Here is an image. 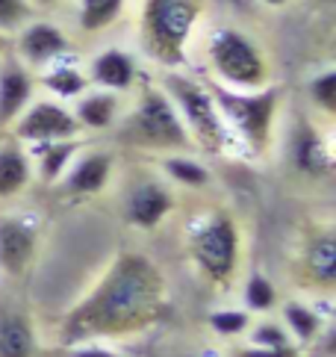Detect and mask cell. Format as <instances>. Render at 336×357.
Masks as SVG:
<instances>
[{"instance_id": "cell-1", "label": "cell", "mask_w": 336, "mask_h": 357, "mask_svg": "<svg viewBox=\"0 0 336 357\" xmlns=\"http://www.w3.org/2000/svg\"><path fill=\"white\" fill-rule=\"evenodd\" d=\"M165 307V278L145 254H121L98 287L62 322V346L119 340L157 322Z\"/></svg>"}, {"instance_id": "cell-2", "label": "cell", "mask_w": 336, "mask_h": 357, "mask_svg": "<svg viewBox=\"0 0 336 357\" xmlns=\"http://www.w3.org/2000/svg\"><path fill=\"white\" fill-rule=\"evenodd\" d=\"M201 12L204 0H142L139 36L145 54L162 68H180Z\"/></svg>"}, {"instance_id": "cell-3", "label": "cell", "mask_w": 336, "mask_h": 357, "mask_svg": "<svg viewBox=\"0 0 336 357\" xmlns=\"http://www.w3.org/2000/svg\"><path fill=\"white\" fill-rule=\"evenodd\" d=\"M206 62L215 80L236 89V92H257L271 80L268 59L263 47L239 27H215L206 39Z\"/></svg>"}, {"instance_id": "cell-4", "label": "cell", "mask_w": 336, "mask_h": 357, "mask_svg": "<svg viewBox=\"0 0 336 357\" xmlns=\"http://www.w3.org/2000/svg\"><path fill=\"white\" fill-rule=\"evenodd\" d=\"M210 92L215 98V107L222 112L224 124L248 142L257 154H263L271 145V133H275V119H277V104L280 92L275 86L257 89V92H236L222 83H210Z\"/></svg>"}, {"instance_id": "cell-5", "label": "cell", "mask_w": 336, "mask_h": 357, "mask_svg": "<svg viewBox=\"0 0 336 357\" xmlns=\"http://www.w3.org/2000/svg\"><path fill=\"white\" fill-rule=\"evenodd\" d=\"M162 89H165V95L171 98V104L177 107L192 142H195L204 154H222L227 145V124L215 107L210 86H201L198 80L171 71L162 80Z\"/></svg>"}, {"instance_id": "cell-6", "label": "cell", "mask_w": 336, "mask_h": 357, "mask_svg": "<svg viewBox=\"0 0 336 357\" xmlns=\"http://www.w3.org/2000/svg\"><path fill=\"white\" fill-rule=\"evenodd\" d=\"M127 133L136 145L148 151H177L180 154V151H189L195 145L165 89L151 83L142 89L133 116L127 119Z\"/></svg>"}, {"instance_id": "cell-7", "label": "cell", "mask_w": 336, "mask_h": 357, "mask_svg": "<svg viewBox=\"0 0 336 357\" xmlns=\"http://www.w3.org/2000/svg\"><path fill=\"white\" fill-rule=\"evenodd\" d=\"M239 227L230 213H213L192 231L189 254L195 266L218 287H227L239 269Z\"/></svg>"}, {"instance_id": "cell-8", "label": "cell", "mask_w": 336, "mask_h": 357, "mask_svg": "<svg viewBox=\"0 0 336 357\" xmlns=\"http://www.w3.org/2000/svg\"><path fill=\"white\" fill-rule=\"evenodd\" d=\"M21 145H45V142H62V139H80V124L68 104L54 100L47 95H36L33 104L15 119V124L6 130Z\"/></svg>"}, {"instance_id": "cell-9", "label": "cell", "mask_w": 336, "mask_h": 357, "mask_svg": "<svg viewBox=\"0 0 336 357\" xmlns=\"http://www.w3.org/2000/svg\"><path fill=\"white\" fill-rule=\"evenodd\" d=\"M42 245L38 215L21 210H0V278L21 280L33 269Z\"/></svg>"}, {"instance_id": "cell-10", "label": "cell", "mask_w": 336, "mask_h": 357, "mask_svg": "<svg viewBox=\"0 0 336 357\" xmlns=\"http://www.w3.org/2000/svg\"><path fill=\"white\" fill-rule=\"evenodd\" d=\"M74 54L71 36L59 27L56 21L36 15L12 36V56L24 62L30 71H42L54 66L56 59H66Z\"/></svg>"}, {"instance_id": "cell-11", "label": "cell", "mask_w": 336, "mask_h": 357, "mask_svg": "<svg viewBox=\"0 0 336 357\" xmlns=\"http://www.w3.org/2000/svg\"><path fill=\"white\" fill-rule=\"evenodd\" d=\"M36 95V71H30L12 54L0 56V133H6L15 124V119L33 104Z\"/></svg>"}, {"instance_id": "cell-12", "label": "cell", "mask_w": 336, "mask_h": 357, "mask_svg": "<svg viewBox=\"0 0 336 357\" xmlns=\"http://www.w3.org/2000/svg\"><path fill=\"white\" fill-rule=\"evenodd\" d=\"M0 357H38L33 313L9 296H0Z\"/></svg>"}, {"instance_id": "cell-13", "label": "cell", "mask_w": 336, "mask_h": 357, "mask_svg": "<svg viewBox=\"0 0 336 357\" xmlns=\"http://www.w3.org/2000/svg\"><path fill=\"white\" fill-rule=\"evenodd\" d=\"M33 181L36 174L27 145H21L9 133H0V204H12L21 198Z\"/></svg>"}, {"instance_id": "cell-14", "label": "cell", "mask_w": 336, "mask_h": 357, "mask_svg": "<svg viewBox=\"0 0 336 357\" xmlns=\"http://www.w3.org/2000/svg\"><path fill=\"white\" fill-rule=\"evenodd\" d=\"M112 177V154L109 151H89V154H77L68 165L66 177L56 183L74 198H89L98 195Z\"/></svg>"}, {"instance_id": "cell-15", "label": "cell", "mask_w": 336, "mask_h": 357, "mask_svg": "<svg viewBox=\"0 0 336 357\" xmlns=\"http://www.w3.org/2000/svg\"><path fill=\"white\" fill-rule=\"evenodd\" d=\"M89 83L107 92H127L136 83V59L121 47H103L86 66Z\"/></svg>"}, {"instance_id": "cell-16", "label": "cell", "mask_w": 336, "mask_h": 357, "mask_svg": "<svg viewBox=\"0 0 336 357\" xmlns=\"http://www.w3.org/2000/svg\"><path fill=\"white\" fill-rule=\"evenodd\" d=\"M174 210V195L168 192V189L157 181H148L136 186L130 198H127V222L139 231H153V227H160L165 222V215Z\"/></svg>"}, {"instance_id": "cell-17", "label": "cell", "mask_w": 336, "mask_h": 357, "mask_svg": "<svg viewBox=\"0 0 336 357\" xmlns=\"http://www.w3.org/2000/svg\"><path fill=\"white\" fill-rule=\"evenodd\" d=\"M71 112L83 133H100L119 121L121 98L119 92H107V89H86V92L71 100Z\"/></svg>"}, {"instance_id": "cell-18", "label": "cell", "mask_w": 336, "mask_h": 357, "mask_svg": "<svg viewBox=\"0 0 336 357\" xmlns=\"http://www.w3.org/2000/svg\"><path fill=\"white\" fill-rule=\"evenodd\" d=\"M301 278L316 289H336V234H319L304 245Z\"/></svg>"}, {"instance_id": "cell-19", "label": "cell", "mask_w": 336, "mask_h": 357, "mask_svg": "<svg viewBox=\"0 0 336 357\" xmlns=\"http://www.w3.org/2000/svg\"><path fill=\"white\" fill-rule=\"evenodd\" d=\"M36 86L42 89L47 98L62 100V104H71V100L80 98L86 89H92L86 68L77 66L71 56L56 59L54 66H47V68H42V71H36Z\"/></svg>"}, {"instance_id": "cell-20", "label": "cell", "mask_w": 336, "mask_h": 357, "mask_svg": "<svg viewBox=\"0 0 336 357\" xmlns=\"http://www.w3.org/2000/svg\"><path fill=\"white\" fill-rule=\"evenodd\" d=\"M30 160H33V174L45 186H56L66 177L68 165L80 154V139H62V142H45V145H30Z\"/></svg>"}, {"instance_id": "cell-21", "label": "cell", "mask_w": 336, "mask_h": 357, "mask_svg": "<svg viewBox=\"0 0 336 357\" xmlns=\"http://www.w3.org/2000/svg\"><path fill=\"white\" fill-rule=\"evenodd\" d=\"M127 0H77V27L86 36L109 30L121 18Z\"/></svg>"}, {"instance_id": "cell-22", "label": "cell", "mask_w": 336, "mask_h": 357, "mask_svg": "<svg viewBox=\"0 0 336 357\" xmlns=\"http://www.w3.org/2000/svg\"><path fill=\"white\" fill-rule=\"evenodd\" d=\"M295 162L307 174H328L333 169L330 151L313 127H301L298 139H295Z\"/></svg>"}, {"instance_id": "cell-23", "label": "cell", "mask_w": 336, "mask_h": 357, "mask_svg": "<svg viewBox=\"0 0 336 357\" xmlns=\"http://www.w3.org/2000/svg\"><path fill=\"white\" fill-rule=\"evenodd\" d=\"M283 322H287L289 337H295L298 342H313L321 331V319L313 307H307L301 301H289L283 307Z\"/></svg>"}, {"instance_id": "cell-24", "label": "cell", "mask_w": 336, "mask_h": 357, "mask_svg": "<svg viewBox=\"0 0 336 357\" xmlns=\"http://www.w3.org/2000/svg\"><path fill=\"white\" fill-rule=\"evenodd\" d=\"M162 169H165V174L171 177V181H177L180 186L201 189V186L210 183V169H206V165H201L198 160L183 157V154H168V157L162 160Z\"/></svg>"}, {"instance_id": "cell-25", "label": "cell", "mask_w": 336, "mask_h": 357, "mask_svg": "<svg viewBox=\"0 0 336 357\" xmlns=\"http://www.w3.org/2000/svg\"><path fill=\"white\" fill-rule=\"evenodd\" d=\"M307 95L313 100V107L328 119H336V68L321 71L319 77L310 80Z\"/></svg>"}, {"instance_id": "cell-26", "label": "cell", "mask_w": 336, "mask_h": 357, "mask_svg": "<svg viewBox=\"0 0 336 357\" xmlns=\"http://www.w3.org/2000/svg\"><path fill=\"white\" fill-rule=\"evenodd\" d=\"M36 15L38 12L30 6V0H0V33L12 39Z\"/></svg>"}, {"instance_id": "cell-27", "label": "cell", "mask_w": 336, "mask_h": 357, "mask_svg": "<svg viewBox=\"0 0 336 357\" xmlns=\"http://www.w3.org/2000/svg\"><path fill=\"white\" fill-rule=\"evenodd\" d=\"M245 304H248L251 310L257 313H263V310H271L277 304V289L275 284L266 278V275H251L248 278V284H245Z\"/></svg>"}, {"instance_id": "cell-28", "label": "cell", "mask_w": 336, "mask_h": 357, "mask_svg": "<svg viewBox=\"0 0 336 357\" xmlns=\"http://www.w3.org/2000/svg\"><path fill=\"white\" fill-rule=\"evenodd\" d=\"M210 328L218 337H239L251 328V316L242 310H215L210 316Z\"/></svg>"}, {"instance_id": "cell-29", "label": "cell", "mask_w": 336, "mask_h": 357, "mask_svg": "<svg viewBox=\"0 0 336 357\" xmlns=\"http://www.w3.org/2000/svg\"><path fill=\"white\" fill-rule=\"evenodd\" d=\"M251 346H260V349H280V346H292V337L287 328L280 325H271L263 322L251 331Z\"/></svg>"}, {"instance_id": "cell-30", "label": "cell", "mask_w": 336, "mask_h": 357, "mask_svg": "<svg viewBox=\"0 0 336 357\" xmlns=\"http://www.w3.org/2000/svg\"><path fill=\"white\" fill-rule=\"evenodd\" d=\"M66 357H119V354L100 346V342H77V346H66Z\"/></svg>"}, {"instance_id": "cell-31", "label": "cell", "mask_w": 336, "mask_h": 357, "mask_svg": "<svg viewBox=\"0 0 336 357\" xmlns=\"http://www.w3.org/2000/svg\"><path fill=\"white\" fill-rule=\"evenodd\" d=\"M239 357H298L295 346H280V349H260V346H251L245 349Z\"/></svg>"}, {"instance_id": "cell-32", "label": "cell", "mask_w": 336, "mask_h": 357, "mask_svg": "<svg viewBox=\"0 0 336 357\" xmlns=\"http://www.w3.org/2000/svg\"><path fill=\"white\" fill-rule=\"evenodd\" d=\"M321 349H325L328 357H336V325L325 331V337H321Z\"/></svg>"}, {"instance_id": "cell-33", "label": "cell", "mask_w": 336, "mask_h": 357, "mask_svg": "<svg viewBox=\"0 0 336 357\" xmlns=\"http://www.w3.org/2000/svg\"><path fill=\"white\" fill-rule=\"evenodd\" d=\"M62 3H66V0H30V6L38 12V15H42V12H54V9H59Z\"/></svg>"}, {"instance_id": "cell-34", "label": "cell", "mask_w": 336, "mask_h": 357, "mask_svg": "<svg viewBox=\"0 0 336 357\" xmlns=\"http://www.w3.org/2000/svg\"><path fill=\"white\" fill-rule=\"evenodd\" d=\"M6 54H12V39L0 33V56H6Z\"/></svg>"}, {"instance_id": "cell-35", "label": "cell", "mask_w": 336, "mask_h": 357, "mask_svg": "<svg viewBox=\"0 0 336 357\" xmlns=\"http://www.w3.org/2000/svg\"><path fill=\"white\" fill-rule=\"evenodd\" d=\"M266 3H268V6H287L289 0H266Z\"/></svg>"}, {"instance_id": "cell-36", "label": "cell", "mask_w": 336, "mask_h": 357, "mask_svg": "<svg viewBox=\"0 0 336 357\" xmlns=\"http://www.w3.org/2000/svg\"><path fill=\"white\" fill-rule=\"evenodd\" d=\"M198 357H213V354H198Z\"/></svg>"}, {"instance_id": "cell-37", "label": "cell", "mask_w": 336, "mask_h": 357, "mask_svg": "<svg viewBox=\"0 0 336 357\" xmlns=\"http://www.w3.org/2000/svg\"><path fill=\"white\" fill-rule=\"evenodd\" d=\"M333 3H336V0H333Z\"/></svg>"}]
</instances>
